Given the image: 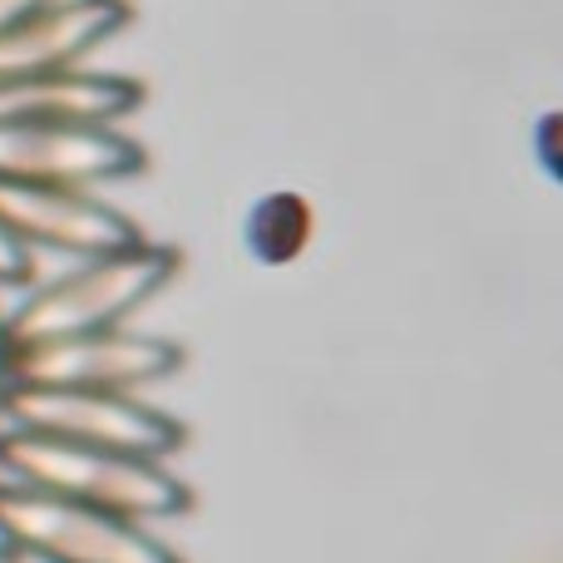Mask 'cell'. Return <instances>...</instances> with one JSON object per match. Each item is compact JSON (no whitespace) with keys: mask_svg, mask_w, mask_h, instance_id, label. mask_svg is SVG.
<instances>
[{"mask_svg":"<svg viewBox=\"0 0 563 563\" xmlns=\"http://www.w3.org/2000/svg\"><path fill=\"white\" fill-rule=\"evenodd\" d=\"M0 470L15 485L45 489V495L75 499V505L104 509V515L134 519V525H158V519H178L194 509L188 485L164 460L65 445V440L25 435V430L0 435Z\"/></svg>","mask_w":563,"mask_h":563,"instance_id":"cell-1","label":"cell"},{"mask_svg":"<svg viewBox=\"0 0 563 563\" xmlns=\"http://www.w3.org/2000/svg\"><path fill=\"white\" fill-rule=\"evenodd\" d=\"M174 277L178 253L164 243H148V238L119 247V253L69 263V273L40 282L25 301H15L5 311L10 351L59 336H85V331L129 327V317L144 301H154Z\"/></svg>","mask_w":563,"mask_h":563,"instance_id":"cell-2","label":"cell"},{"mask_svg":"<svg viewBox=\"0 0 563 563\" xmlns=\"http://www.w3.org/2000/svg\"><path fill=\"white\" fill-rule=\"evenodd\" d=\"M0 544L25 563H184L148 525L0 479Z\"/></svg>","mask_w":563,"mask_h":563,"instance_id":"cell-3","label":"cell"},{"mask_svg":"<svg viewBox=\"0 0 563 563\" xmlns=\"http://www.w3.org/2000/svg\"><path fill=\"white\" fill-rule=\"evenodd\" d=\"M0 420L10 430L65 445L114 450L139 460H174L184 450V426L168 410L148 406L144 396L124 390H49V386H10L0 400Z\"/></svg>","mask_w":563,"mask_h":563,"instance_id":"cell-4","label":"cell"},{"mask_svg":"<svg viewBox=\"0 0 563 563\" xmlns=\"http://www.w3.org/2000/svg\"><path fill=\"white\" fill-rule=\"evenodd\" d=\"M184 351L164 336L134 327L85 331L40 346L10 351V386H49V390H124L139 396L144 386L178 376Z\"/></svg>","mask_w":563,"mask_h":563,"instance_id":"cell-5","label":"cell"},{"mask_svg":"<svg viewBox=\"0 0 563 563\" xmlns=\"http://www.w3.org/2000/svg\"><path fill=\"white\" fill-rule=\"evenodd\" d=\"M0 228L35 253H55L69 263L104 257L139 243V223L119 213L95 188H49V184H0Z\"/></svg>","mask_w":563,"mask_h":563,"instance_id":"cell-6","label":"cell"},{"mask_svg":"<svg viewBox=\"0 0 563 563\" xmlns=\"http://www.w3.org/2000/svg\"><path fill=\"white\" fill-rule=\"evenodd\" d=\"M139 168H144V148L124 129L0 124V184L99 188L134 178Z\"/></svg>","mask_w":563,"mask_h":563,"instance_id":"cell-7","label":"cell"},{"mask_svg":"<svg viewBox=\"0 0 563 563\" xmlns=\"http://www.w3.org/2000/svg\"><path fill=\"white\" fill-rule=\"evenodd\" d=\"M124 25L129 0H49L0 30V79L89 65V55Z\"/></svg>","mask_w":563,"mask_h":563,"instance_id":"cell-8","label":"cell"},{"mask_svg":"<svg viewBox=\"0 0 563 563\" xmlns=\"http://www.w3.org/2000/svg\"><path fill=\"white\" fill-rule=\"evenodd\" d=\"M144 104V89L114 69H55V75L0 79V124H75L119 129Z\"/></svg>","mask_w":563,"mask_h":563,"instance_id":"cell-9","label":"cell"},{"mask_svg":"<svg viewBox=\"0 0 563 563\" xmlns=\"http://www.w3.org/2000/svg\"><path fill=\"white\" fill-rule=\"evenodd\" d=\"M307 233H311V213H307V203L291 198V194L267 198V203H257V213L247 218V238H253V247H263L267 238H277V243L267 247V263L297 257L301 247H307Z\"/></svg>","mask_w":563,"mask_h":563,"instance_id":"cell-10","label":"cell"},{"mask_svg":"<svg viewBox=\"0 0 563 563\" xmlns=\"http://www.w3.org/2000/svg\"><path fill=\"white\" fill-rule=\"evenodd\" d=\"M20 282H30V253L0 228V291L20 287Z\"/></svg>","mask_w":563,"mask_h":563,"instance_id":"cell-11","label":"cell"},{"mask_svg":"<svg viewBox=\"0 0 563 563\" xmlns=\"http://www.w3.org/2000/svg\"><path fill=\"white\" fill-rule=\"evenodd\" d=\"M40 5H49V0H0V30H5L10 20H20V15H30V10H40Z\"/></svg>","mask_w":563,"mask_h":563,"instance_id":"cell-12","label":"cell"},{"mask_svg":"<svg viewBox=\"0 0 563 563\" xmlns=\"http://www.w3.org/2000/svg\"><path fill=\"white\" fill-rule=\"evenodd\" d=\"M10 390V336H5V307H0V400Z\"/></svg>","mask_w":563,"mask_h":563,"instance_id":"cell-13","label":"cell"},{"mask_svg":"<svg viewBox=\"0 0 563 563\" xmlns=\"http://www.w3.org/2000/svg\"><path fill=\"white\" fill-rule=\"evenodd\" d=\"M0 563H20V559H15V554H10V549H5V544H0Z\"/></svg>","mask_w":563,"mask_h":563,"instance_id":"cell-14","label":"cell"},{"mask_svg":"<svg viewBox=\"0 0 563 563\" xmlns=\"http://www.w3.org/2000/svg\"><path fill=\"white\" fill-rule=\"evenodd\" d=\"M20 563H25V559H20Z\"/></svg>","mask_w":563,"mask_h":563,"instance_id":"cell-15","label":"cell"}]
</instances>
